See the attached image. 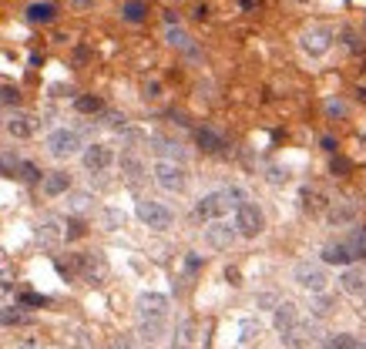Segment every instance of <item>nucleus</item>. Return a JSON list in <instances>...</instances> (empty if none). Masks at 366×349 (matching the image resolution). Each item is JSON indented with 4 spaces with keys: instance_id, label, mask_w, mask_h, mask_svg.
Listing matches in <instances>:
<instances>
[{
    "instance_id": "6",
    "label": "nucleus",
    "mask_w": 366,
    "mask_h": 349,
    "mask_svg": "<svg viewBox=\"0 0 366 349\" xmlns=\"http://www.w3.org/2000/svg\"><path fill=\"white\" fill-rule=\"evenodd\" d=\"M292 279L300 282L306 293H316V295H320L322 289H326V282H330L326 272H322V265H312V262H300V265L292 269Z\"/></svg>"
},
{
    "instance_id": "30",
    "label": "nucleus",
    "mask_w": 366,
    "mask_h": 349,
    "mask_svg": "<svg viewBox=\"0 0 366 349\" xmlns=\"http://www.w3.org/2000/svg\"><path fill=\"white\" fill-rule=\"evenodd\" d=\"M330 168H333V175H350V171H353V161H350V158H333Z\"/></svg>"
},
{
    "instance_id": "37",
    "label": "nucleus",
    "mask_w": 366,
    "mask_h": 349,
    "mask_svg": "<svg viewBox=\"0 0 366 349\" xmlns=\"http://www.w3.org/2000/svg\"><path fill=\"white\" fill-rule=\"evenodd\" d=\"M326 111H330V114H343V104H336V101H330V104H326Z\"/></svg>"
},
{
    "instance_id": "2",
    "label": "nucleus",
    "mask_w": 366,
    "mask_h": 349,
    "mask_svg": "<svg viewBox=\"0 0 366 349\" xmlns=\"http://www.w3.org/2000/svg\"><path fill=\"white\" fill-rule=\"evenodd\" d=\"M168 315V295L162 293H144L138 295V319L148 326H162Z\"/></svg>"
},
{
    "instance_id": "4",
    "label": "nucleus",
    "mask_w": 366,
    "mask_h": 349,
    "mask_svg": "<svg viewBox=\"0 0 366 349\" xmlns=\"http://www.w3.org/2000/svg\"><path fill=\"white\" fill-rule=\"evenodd\" d=\"M262 228H266V218H262V212H259L252 202H242L235 208V232H239V236L255 238Z\"/></svg>"
},
{
    "instance_id": "26",
    "label": "nucleus",
    "mask_w": 366,
    "mask_h": 349,
    "mask_svg": "<svg viewBox=\"0 0 366 349\" xmlns=\"http://www.w3.org/2000/svg\"><path fill=\"white\" fill-rule=\"evenodd\" d=\"M74 108H78L81 114H94V111H101V101H98V98H91V94H84V98H78V101H74Z\"/></svg>"
},
{
    "instance_id": "31",
    "label": "nucleus",
    "mask_w": 366,
    "mask_h": 349,
    "mask_svg": "<svg viewBox=\"0 0 366 349\" xmlns=\"http://www.w3.org/2000/svg\"><path fill=\"white\" fill-rule=\"evenodd\" d=\"M330 309H333V299H326V295H322V299H316V305H312V313H316V315H326Z\"/></svg>"
},
{
    "instance_id": "29",
    "label": "nucleus",
    "mask_w": 366,
    "mask_h": 349,
    "mask_svg": "<svg viewBox=\"0 0 366 349\" xmlns=\"http://www.w3.org/2000/svg\"><path fill=\"white\" fill-rule=\"evenodd\" d=\"M17 171H21L24 181H37V178H41V168H37L34 161H21V165H17Z\"/></svg>"
},
{
    "instance_id": "10",
    "label": "nucleus",
    "mask_w": 366,
    "mask_h": 349,
    "mask_svg": "<svg viewBox=\"0 0 366 349\" xmlns=\"http://www.w3.org/2000/svg\"><path fill=\"white\" fill-rule=\"evenodd\" d=\"M205 238H209L212 248H229L235 242V226H229V222H212L209 228H205Z\"/></svg>"
},
{
    "instance_id": "15",
    "label": "nucleus",
    "mask_w": 366,
    "mask_h": 349,
    "mask_svg": "<svg viewBox=\"0 0 366 349\" xmlns=\"http://www.w3.org/2000/svg\"><path fill=\"white\" fill-rule=\"evenodd\" d=\"M195 141H199V148L202 151H209V155H215V151H222L225 148V141L215 135L212 128H199V131H195Z\"/></svg>"
},
{
    "instance_id": "28",
    "label": "nucleus",
    "mask_w": 366,
    "mask_h": 349,
    "mask_svg": "<svg viewBox=\"0 0 366 349\" xmlns=\"http://www.w3.org/2000/svg\"><path fill=\"white\" fill-rule=\"evenodd\" d=\"M21 101V91L14 84H0V104H17Z\"/></svg>"
},
{
    "instance_id": "9",
    "label": "nucleus",
    "mask_w": 366,
    "mask_h": 349,
    "mask_svg": "<svg viewBox=\"0 0 366 349\" xmlns=\"http://www.w3.org/2000/svg\"><path fill=\"white\" fill-rule=\"evenodd\" d=\"M330 44H333V31L330 27H312V31H306L302 34V51L312 57H320L330 51Z\"/></svg>"
},
{
    "instance_id": "41",
    "label": "nucleus",
    "mask_w": 366,
    "mask_h": 349,
    "mask_svg": "<svg viewBox=\"0 0 366 349\" xmlns=\"http://www.w3.org/2000/svg\"><path fill=\"white\" fill-rule=\"evenodd\" d=\"M360 349H366V346H360Z\"/></svg>"
},
{
    "instance_id": "24",
    "label": "nucleus",
    "mask_w": 366,
    "mask_h": 349,
    "mask_svg": "<svg viewBox=\"0 0 366 349\" xmlns=\"http://www.w3.org/2000/svg\"><path fill=\"white\" fill-rule=\"evenodd\" d=\"M24 323H27V313H21L17 305L0 309V326H24Z\"/></svg>"
},
{
    "instance_id": "33",
    "label": "nucleus",
    "mask_w": 366,
    "mask_h": 349,
    "mask_svg": "<svg viewBox=\"0 0 366 349\" xmlns=\"http://www.w3.org/2000/svg\"><path fill=\"white\" fill-rule=\"evenodd\" d=\"M24 305H47L44 295H37V293H27L24 295Z\"/></svg>"
},
{
    "instance_id": "1",
    "label": "nucleus",
    "mask_w": 366,
    "mask_h": 349,
    "mask_svg": "<svg viewBox=\"0 0 366 349\" xmlns=\"http://www.w3.org/2000/svg\"><path fill=\"white\" fill-rule=\"evenodd\" d=\"M242 202H245V195L239 192V188L209 192V195H202V198H199L195 215H199V218H205V222H219V218H225V215L232 212V208H239Z\"/></svg>"
},
{
    "instance_id": "39",
    "label": "nucleus",
    "mask_w": 366,
    "mask_h": 349,
    "mask_svg": "<svg viewBox=\"0 0 366 349\" xmlns=\"http://www.w3.org/2000/svg\"><path fill=\"white\" fill-rule=\"evenodd\" d=\"M24 349H37V346H34V343H27V346H24Z\"/></svg>"
},
{
    "instance_id": "13",
    "label": "nucleus",
    "mask_w": 366,
    "mask_h": 349,
    "mask_svg": "<svg viewBox=\"0 0 366 349\" xmlns=\"http://www.w3.org/2000/svg\"><path fill=\"white\" fill-rule=\"evenodd\" d=\"M67 188H71V175H64V171H51L44 178V195H51V198L64 195Z\"/></svg>"
},
{
    "instance_id": "32",
    "label": "nucleus",
    "mask_w": 366,
    "mask_h": 349,
    "mask_svg": "<svg viewBox=\"0 0 366 349\" xmlns=\"http://www.w3.org/2000/svg\"><path fill=\"white\" fill-rule=\"evenodd\" d=\"M255 336H259V326H252V323H242V343H252Z\"/></svg>"
},
{
    "instance_id": "22",
    "label": "nucleus",
    "mask_w": 366,
    "mask_h": 349,
    "mask_svg": "<svg viewBox=\"0 0 366 349\" xmlns=\"http://www.w3.org/2000/svg\"><path fill=\"white\" fill-rule=\"evenodd\" d=\"M144 11H148V7H144V0H128V4H124V21L128 24H142L144 21Z\"/></svg>"
},
{
    "instance_id": "35",
    "label": "nucleus",
    "mask_w": 366,
    "mask_h": 349,
    "mask_svg": "<svg viewBox=\"0 0 366 349\" xmlns=\"http://www.w3.org/2000/svg\"><path fill=\"white\" fill-rule=\"evenodd\" d=\"M108 124H112V128H122V124H124V118H122V114H108Z\"/></svg>"
},
{
    "instance_id": "25",
    "label": "nucleus",
    "mask_w": 366,
    "mask_h": 349,
    "mask_svg": "<svg viewBox=\"0 0 366 349\" xmlns=\"http://www.w3.org/2000/svg\"><path fill=\"white\" fill-rule=\"evenodd\" d=\"M122 168H124V175H128V178H132V181H138V178H142V161H138V158H134V155H124L122 158Z\"/></svg>"
},
{
    "instance_id": "3",
    "label": "nucleus",
    "mask_w": 366,
    "mask_h": 349,
    "mask_svg": "<svg viewBox=\"0 0 366 349\" xmlns=\"http://www.w3.org/2000/svg\"><path fill=\"white\" fill-rule=\"evenodd\" d=\"M138 218H142L148 228H155V232H165V228H172V222H175L172 208H165L162 202H152V198H142V202H138Z\"/></svg>"
},
{
    "instance_id": "38",
    "label": "nucleus",
    "mask_w": 366,
    "mask_h": 349,
    "mask_svg": "<svg viewBox=\"0 0 366 349\" xmlns=\"http://www.w3.org/2000/svg\"><path fill=\"white\" fill-rule=\"evenodd\" d=\"M322 148H326V151H336V141L326 135V138H322Z\"/></svg>"
},
{
    "instance_id": "21",
    "label": "nucleus",
    "mask_w": 366,
    "mask_h": 349,
    "mask_svg": "<svg viewBox=\"0 0 366 349\" xmlns=\"http://www.w3.org/2000/svg\"><path fill=\"white\" fill-rule=\"evenodd\" d=\"M322 349H360V343H356V336H350V333H336V336H330L322 343Z\"/></svg>"
},
{
    "instance_id": "11",
    "label": "nucleus",
    "mask_w": 366,
    "mask_h": 349,
    "mask_svg": "<svg viewBox=\"0 0 366 349\" xmlns=\"http://www.w3.org/2000/svg\"><path fill=\"white\" fill-rule=\"evenodd\" d=\"M340 285H343V293H350V295H363L366 293V272H363V265L343 269V275H340Z\"/></svg>"
},
{
    "instance_id": "5",
    "label": "nucleus",
    "mask_w": 366,
    "mask_h": 349,
    "mask_svg": "<svg viewBox=\"0 0 366 349\" xmlns=\"http://www.w3.org/2000/svg\"><path fill=\"white\" fill-rule=\"evenodd\" d=\"M78 148H81V135L71 131V128H57V131L47 135V151L54 158H71Z\"/></svg>"
},
{
    "instance_id": "20",
    "label": "nucleus",
    "mask_w": 366,
    "mask_h": 349,
    "mask_svg": "<svg viewBox=\"0 0 366 349\" xmlns=\"http://www.w3.org/2000/svg\"><path fill=\"white\" fill-rule=\"evenodd\" d=\"M356 218V205H336V208H330V226H346V222H353Z\"/></svg>"
},
{
    "instance_id": "23",
    "label": "nucleus",
    "mask_w": 366,
    "mask_h": 349,
    "mask_svg": "<svg viewBox=\"0 0 366 349\" xmlns=\"http://www.w3.org/2000/svg\"><path fill=\"white\" fill-rule=\"evenodd\" d=\"M155 151H158V155L175 158V161H182V158H185L182 145H175V141H168V138H155Z\"/></svg>"
},
{
    "instance_id": "7",
    "label": "nucleus",
    "mask_w": 366,
    "mask_h": 349,
    "mask_svg": "<svg viewBox=\"0 0 366 349\" xmlns=\"http://www.w3.org/2000/svg\"><path fill=\"white\" fill-rule=\"evenodd\" d=\"M155 181L165 188V192H182V188H185V168H182L178 161H158Z\"/></svg>"
},
{
    "instance_id": "19",
    "label": "nucleus",
    "mask_w": 366,
    "mask_h": 349,
    "mask_svg": "<svg viewBox=\"0 0 366 349\" xmlns=\"http://www.w3.org/2000/svg\"><path fill=\"white\" fill-rule=\"evenodd\" d=\"M292 323H296V305H292V303H279L276 305V329H279V333H286Z\"/></svg>"
},
{
    "instance_id": "34",
    "label": "nucleus",
    "mask_w": 366,
    "mask_h": 349,
    "mask_svg": "<svg viewBox=\"0 0 366 349\" xmlns=\"http://www.w3.org/2000/svg\"><path fill=\"white\" fill-rule=\"evenodd\" d=\"M108 349H132V339H128V336L114 339V343H112V346H108Z\"/></svg>"
},
{
    "instance_id": "18",
    "label": "nucleus",
    "mask_w": 366,
    "mask_h": 349,
    "mask_svg": "<svg viewBox=\"0 0 366 349\" xmlns=\"http://www.w3.org/2000/svg\"><path fill=\"white\" fill-rule=\"evenodd\" d=\"M192 333H195V323L192 319H182L175 329V339H172V346L175 349H189L192 346Z\"/></svg>"
},
{
    "instance_id": "40",
    "label": "nucleus",
    "mask_w": 366,
    "mask_h": 349,
    "mask_svg": "<svg viewBox=\"0 0 366 349\" xmlns=\"http://www.w3.org/2000/svg\"><path fill=\"white\" fill-rule=\"evenodd\" d=\"M74 4H91V0H74Z\"/></svg>"
},
{
    "instance_id": "16",
    "label": "nucleus",
    "mask_w": 366,
    "mask_h": 349,
    "mask_svg": "<svg viewBox=\"0 0 366 349\" xmlns=\"http://www.w3.org/2000/svg\"><path fill=\"white\" fill-rule=\"evenodd\" d=\"M34 128H37V121H34V118H27V114H14L11 121H7V131H11L14 138H31Z\"/></svg>"
},
{
    "instance_id": "27",
    "label": "nucleus",
    "mask_w": 366,
    "mask_h": 349,
    "mask_svg": "<svg viewBox=\"0 0 366 349\" xmlns=\"http://www.w3.org/2000/svg\"><path fill=\"white\" fill-rule=\"evenodd\" d=\"M168 44L172 47H189V34L182 31V27H168ZM192 51V47H189Z\"/></svg>"
},
{
    "instance_id": "8",
    "label": "nucleus",
    "mask_w": 366,
    "mask_h": 349,
    "mask_svg": "<svg viewBox=\"0 0 366 349\" xmlns=\"http://www.w3.org/2000/svg\"><path fill=\"white\" fill-rule=\"evenodd\" d=\"M112 161H114V151H112V145H88L84 148V168L88 171H94V175H98V171H108L112 168Z\"/></svg>"
},
{
    "instance_id": "36",
    "label": "nucleus",
    "mask_w": 366,
    "mask_h": 349,
    "mask_svg": "<svg viewBox=\"0 0 366 349\" xmlns=\"http://www.w3.org/2000/svg\"><path fill=\"white\" fill-rule=\"evenodd\" d=\"M185 265H189V269L195 272V269H199V265H202V259H199V256H189V259H185Z\"/></svg>"
},
{
    "instance_id": "14",
    "label": "nucleus",
    "mask_w": 366,
    "mask_h": 349,
    "mask_svg": "<svg viewBox=\"0 0 366 349\" xmlns=\"http://www.w3.org/2000/svg\"><path fill=\"white\" fill-rule=\"evenodd\" d=\"M350 259H353V252H350L346 242H336V246L322 248V262H330V265H346Z\"/></svg>"
},
{
    "instance_id": "12",
    "label": "nucleus",
    "mask_w": 366,
    "mask_h": 349,
    "mask_svg": "<svg viewBox=\"0 0 366 349\" xmlns=\"http://www.w3.org/2000/svg\"><path fill=\"white\" fill-rule=\"evenodd\" d=\"M310 333H312L310 323H300V319H296V323H292V326L282 333V343L296 349V346H302V343H310Z\"/></svg>"
},
{
    "instance_id": "17",
    "label": "nucleus",
    "mask_w": 366,
    "mask_h": 349,
    "mask_svg": "<svg viewBox=\"0 0 366 349\" xmlns=\"http://www.w3.org/2000/svg\"><path fill=\"white\" fill-rule=\"evenodd\" d=\"M54 17H57L54 4H31V7H27V21L31 24H51Z\"/></svg>"
}]
</instances>
